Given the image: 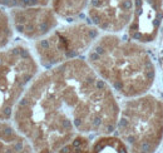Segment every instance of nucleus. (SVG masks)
Wrapping results in <instances>:
<instances>
[{
  "mask_svg": "<svg viewBox=\"0 0 163 153\" xmlns=\"http://www.w3.org/2000/svg\"><path fill=\"white\" fill-rule=\"evenodd\" d=\"M99 30L89 21H75L55 28L34 41V55L45 69L80 58L98 39Z\"/></svg>",
  "mask_w": 163,
  "mask_h": 153,
  "instance_id": "39448f33",
  "label": "nucleus"
},
{
  "mask_svg": "<svg viewBox=\"0 0 163 153\" xmlns=\"http://www.w3.org/2000/svg\"><path fill=\"white\" fill-rule=\"evenodd\" d=\"M50 0H13V8H29V6H48Z\"/></svg>",
  "mask_w": 163,
  "mask_h": 153,
  "instance_id": "4468645a",
  "label": "nucleus"
},
{
  "mask_svg": "<svg viewBox=\"0 0 163 153\" xmlns=\"http://www.w3.org/2000/svg\"><path fill=\"white\" fill-rule=\"evenodd\" d=\"M85 10L89 23L99 32L118 34L130 23L133 0H88Z\"/></svg>",
  "mask_w": 163,
  "mask_h": 153,
  "instance_id": "423d86ee",
  "label": "nucleus"
},
{
  "mask_svg": "<svg viewBox=\"0 0 163 153\" xmlns=\"http://www.w3.org/2000/svg\"><path fill=\"white\" fill-rule=\"evenodd\" d=\"M89 153H129L127 145L118 136L102 134L90 143Z\"/></svg>",
  "mask_w": 163,
  "mask_h": 153,
  "instance_id": "9d476101",
  "label": "nucleus"
},
{
  "mask_svg": "<svg viewBox=\"0 0 163 153\" xmlns=\"http://www.w3.org/2000/svg\"><path fill=\"white\" fill-rule=\"evenodd\" d=\"M11 5H13V0H0V6H3L5 9H11Z\"/></svg>",
  "mask_w": 163,
  "mask_h": 153,
  "instance_id": "2eb2a0df",
  "label": "nucleus"
},
{
  "mask_svg": "<svg viewBox=\"0 0 163 153\" xmlns=\"http://www.w3.org/2000/svg\"><path fill=\"white\" fill-rule=\"evenodd\" d=\"M14 29L9 16V11L0 6V50L11 44L14 38Z\"/></svg>",
  "mask_w": 163,
  "mask_h": 153,
  "instance_id": "f8f14e48",
  "label": "nucleus"
},
{
  "mask_svg": "<svg viewBox=\"0 0 163 153\" xmlns=\"http://www.w3.org/2000/svg\"><path fill=\"white\" fill-rule=\"evenodd\" d=\"M161 63H162V67H163V43H162V52H161Z\"/></svg>",
  "mask_w": 163,
  "mask_h": 153,
  "instance_id": "dca6fc26",
  "label": "nucleus"
},
{
  "mask_svg": "<svg viewBox=\"0 0 163 153\" xmlns=\"http://www.w3.org/2000/svg\"><path fill=\"white\" fill-rule=\"evenodd\" d=\"M88 0H50V6L59 19L70 20L80 15L87 8Z\"/></svg>",
  "mask_w": 163,
  "mask_h": 153,
  "instance_id": "9b49d317",
  "label": "nucleus"
},
{
  "mask_svg": "<svg viewBox=\"0 0 163 153\" xmlns=\"http://www.w3.org/2000/svg\"><path fill=\"white\" fill-rule=\"evenodd\" d=\"M87 63L125 99L148 93L155 81V65L146 47L117 34L99 35L88 50Z\"/></svg>",
  "mask_w": 163,
  "mask_h": 153,
  "instance_id": "f03ea898",
  "label": "nucleus"
},
{
  "mask_svg": "<svg viewBox=\"0 0 163 153\" xmlns=\"http://www.w3.org/2000/svg\"><path fill=\"white\" fill-rule=\"evenodd\" d=\"M114 132L129 153H155L163 141V99L149 93L125 99Z\"/></svg>",
  "mask_w": 163,
  "mask_h": 153,
  "instance_id": "7ed1b4c3",
  "label": "nucleus"
},
{
  "mask_svg": "<svg viewBox=\"0 0 163 153\" xmlns=\"http://www.w3.org/2000/svg\"><path fill=\"white\" fill-rule=\"evenodd\" d=\"M163 24V0H133V15L127 26L128 38L149 44L158 38Z\"/></svg>",
  "mask_w": 163,
  "mask_h": 153,
  "instance_id": "6e6552de",
  "label": "nucleus"
},
{
  "mask_svg": "<svg viewBox=\"0 0 163 153\" xmlns=\"http://www.w3.org/2000/svg\"><path fill=\"white\" fill-rule=\"evenodd\" d=\"M90 142L88 136H77L55 153H89Z\"/></svg>",
  "mask_w": 163,
  "mask_h": 153,
  "instance_id": "ddd939ff",
  "label": "nucleus"
},
{
  "mask_svg": "<svg viewBox=\"0 0 163 153\" xmlns=\"http://www.w3.org/2000/svg\"><path fill=\"white\" fill-rule=\"evenodd\" d=\"M118 115L115 93L77 58L39 72L10 121L35 153H55L77 136L114 133Z\"/></svg>",
  "mask_w": 163,
  "mask_h": 153,
  "instance_id": "f257e3e1",
  "label": "nucleus"
},
{
  "mask_svg": "<svg viewBox=\"0 0 163 153\" xmlns=\"http://www.w3.org/2000/svg\"><path fill=\"white\" fill-rule=\"evenodd\" d=\"M0 153H35L26 138L9 121L0 119Z\"/></svg>",
  "mask_w": 163,
  "mask_h": 153,
  "instance_id": "1a4fd4ad",
  "label": "nucleus"
},
{
  "mask_svg": "<svg viewBox=\"0 0 163 153\" xmlns=\"http://www.w3.org/2000/svg\"><path fill=\"white\" fill-rule=\"evenodd\" d=\"M39 74V63L26 45L16 43L0 50V119L10 121L28 87Z\"/></svg>",
  "mask_w": 163,
  "mask_h": 153,
  "instance_id": "20e7f679",
  "label": "nucleus"
},
{
  "mask_svg": "<svg viewBox=\"0 0 163 153\" xmlns=\"http://www.w3.org/2000/svg\"><path fill=\"white\" fill-rule=\"evenodd\" d=\"M14 32L29 40H38L53 32L59 18L51 6H29L9 9Z\"/></svg>",
  "mask_w": 163,
  "mask_h": 153,
  "instance_id": "0eeeda50",
  "label": "nucleus"
}]
</instances>
